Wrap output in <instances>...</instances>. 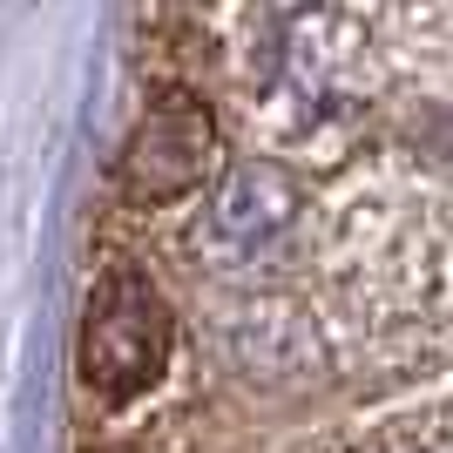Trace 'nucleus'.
<instances>
[{
    "mask_svg": "<svg viewBox=\"0 0 453 453\" xmlns=\"http://www.w3.org/2000/svg\"><path fill=\"white\" fill-rule=\"evenodd\" d=\"M237 88L271 156H311L365 122L399 61L365 0H250Z\"/></svg>",
    "mask_w": 453,
    "mask_h": 453,
    "instance_id": "nucleus-1",
    "label": "nucleus"
},
{
    "mask_svg": "<svg viewBox=\"0 0 453 453\" xmlns=\"http://www.w3.org/2000/svg\"><path fill=\"white\" fill-rule=\"evenodd\" d=\"M170 345H176V319L163 291L135 265L109 271L88 298L81 319V379L102 399H135L170 372Z\"/></svg>",
    "mask_w": 453,
    "mask_h": 453,
    "instance_id": "nucleus-2",
    "label": "nucleus"
},
{
    "mask_svg": "<svg viewBox=\"0 0 453 453\" xmlns=\"http://www.w3.org/2000/svg\"><path fill=\"white\" fill-rule=\"evenodd\" d=\"M304 210H311V196H304L298 170L278 163V156H250V163L224 170L203 224H196V244L217 271H250L298 237Z\"/></svg>",
    "mask_w": 453,
    "mask_h": 453,
    "instance_id": "nucleus-3",
    "label": "nucleus"
},
{
    "mask_svg": "<svg viewBox=\"0 0 453 453\" xmlns=\"http://www.w3.org/2000/svg\"><path fill=\"white\" fill-rule=\"evenodd\" d=\"M210 156H217V115L189 88H163L122 150V189L129 203H170L189 183H203Z\"/></svg>",
    "mask_w": 453,
    "mask_h": 453,
    "instance_id": "nucleus-4",
    "label": "nucleus"
},
{
    "mask_svg": "<svg viewBox=\"0 0 453 453\" xmlns=\"http://www.w3.org/2000/svg\"><path fill=\"white\" fill-rule=\"evenodd\" d=\"M393 453H453V426H434V434H413V440H399Z\"/></svg>",
    "mask_w": 453,
    "mask_h": 453,
    "instance_id": "nucleus-5",
    "label": "nucleus"
}]
</instances>
